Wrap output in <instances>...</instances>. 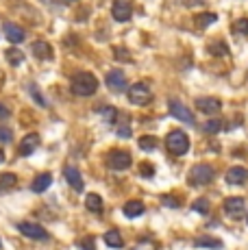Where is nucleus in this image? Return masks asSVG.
I'll list each match as a JSON object with an SVG mask.
<instances>
[{
    "label": "nucleus",
    "mask_w": 248,
    "mask_h": 250,
    "mask_svg": "<svg viewBox=\"0 0 248 250\" xmlns=\"http://www.w3.org/2000/svg\"><path fill=\"white\" fill-rule=\"evenodd\" d=\"M209 52H211V55H227V44H224V42H218V44H211L209 46Z\"/></svg>",
    "instance_id": "c756f323"
},
{
    "label": "nucleus",
    "mask_w": 248,
    "mask_h": 250,
    "mask_svg": "<svg viewBox=\"0 0 248 250\" xmlns=\"http://www.w3.org/2000/svg\"><path fill=\"white\" fill-rule=\"evenodd\" d=\"M81 248L83 250H94V242L92 239H85V242H81Z\"/></svg>",
    "instance_id": "e433bc0d"
},
{
    "label": "nucleus",
    "mask_w": 248,
    "mask_h": 250,
    "mask_svg": "<svg viewBox=\"0 0 248 250\" xmlns=\"http://www.w3.org/2000/svg\"><path fill=\"white\" fill-rule=\"evenodd\" d=\"M65 2H76V0H65Z\"/></svg>",
    "instance_id": "ea45409f"
},
{
    "label": "nucleus",
    "mask_w": 248,
    "mask_h": 250,
    "mask_svg": "<svg viewBox=\"0 0 248 250\" xmlns=\"http://www.w3.org/2000/svg\"><path fill=\"white\" fill-rule=\"evenodd\" d=\"M28 91H31L33 96H35V103L40 104V107H46V100H44V96L40 94V89H37V85H35V83H31V85H28Z\"/></svg>",
    "instance_id": "c85d7f7f"
},
{
    "label": "nucleus",
    "mask_w": 248,
    "mask_h": 250,
    "mask_svg": "<svg viewBox=\"0 0 248 250\" xmlns=\"http://www.w3.org/2000/svg\"><path fill=\"white\" fill-rule=\"evenodd\" d=\"M170 113H172L176 120H181V122L189 124V126H194V124H196V120H194V113L189 111V109L185 107L181 100H170Z\"/></svg>",
    "instance_id": "6e6552de"
},
{
    "label": "nucleus",
    "mask_w": 248,
    "mask_h": 250,
    "mask_svg": "<svg viewBox=\"0 0 248 250\" xmlns=\"http://www.w3.org/2000/svg\"><path fill=\"white\" fill-rule=\"evenodd\" d=\"M164 203L168 207H179V200L176 198H170V196H164Z\"/></svg>",
    "instance_id": "c9c22d12"
},
{
    "label": "nucleus",
    "mask_w": 248,
    "mask_h": 250,
    "mask_svg": "<svg viewBox=\"0 0 248 250\" xmlns=\"http://www.w3.org/2000/svg\"><path fill=\"white\" fill-rule=\"evenodd\" d=\"M85 207L89 211H94V213H100L103 211V198L98 194H87L85 196Z\"/></svg>",
    "instance_id": "412c9836"
},
{
    "label": "nucleus",
    "mask_w": 248,
    "mask_h": 250,
    "mask_svg": "<svg viewBox=\"0 0 248 250\" xmlns=\"http://www.w3.org/2000/svg\"><path fill=\"white\" fill-rule=\"evenodd\" d=\"M165 148H168L172 155L183 157L185 152L189 150V137L185 135L183 131H170L168 137H165Z\"/></svg>",
    "instance_id": "f03ea898"
},
{
    "label": "nucleus",
    "mask_w": 248,
    "mask_h": 250,
    "mask_svg": "<svg viewBox=\"0 0 248 250\" xmlns=\"http://www.w3.org/2000/svg\"><path fill=\"white\" fill-rule=\"evenodd\" d=\"M194 211H198V213H209V200L207 198H198L196 203L192 205Z\"/></svg>",
    "instance_id": "bb28decb"
},
{
    "label": "nucleus",
    "mask_w": 248,
    "mask_h": 250,
    "mask_svg": "<svg viewBox=\"0 0 248 250\" xmlns=\"http://www.w3.org/2000/svg\"><path fill=\"white\" fill-rule=\"evenodd\" d=\"M4 57H7V61H9L11 65H20V63H24V52L18 50V48H9V50L4 52Z\"/></svg>",
    "instance_id": "4be33fe9"
},
{
    "label": "nucleus",
    "mask_w": 248,
    "mask_h": 250,
    "mask_svg": "<svg viewBox=\"0 0 248 250\" xmlns=\"http://www.w3.org/2000/svg\"><path fill=\"white\" fill-rule=\"evenodd\" d=\"M142 174H144V176H152V166H150V163H142Z\"/></svg>",
    "instance_id": "f704fd0d"
},
{
    "label": "nucleus",
    "mask_w": 248,
    "mask_h": 250,
    "mask_svg": "<svg viewBox=\"0 0 248 250\" xmlns=\"http://www.w3.org/2000/svg\"><path fill=\"white\" fill-rule=\"evenodd\" d=\"M0 246H2V244H0Z\"/></svg>",
    "instance_id": "79ce46f5"
},
{
    "label": "nucleus",
    "mask_w": 248,
    "mask_h": 250,
    "mask_svg": "<svg viewBox=\"0 0 248 250\" xmlns=\"http://www.w3.org/2000/svg\"><path fill=\"white\" fill-rule=\"evenodd\" d=\"M104 244L107 246H111V248H122L124 246V242H122V235H120V230H116V229H111V230H107L104 233Z\"/></svg>",
    "instance_id": "aec40b11"
},
{
    "label": "nucleus",
    "mask_w": 248,
    "mask_h": 250,
    "mask_svg": "<svg viewBox=\"0 0 248 250\" xmlns=\"http://www.w3.org/2000/svg\"><path fill=\"white\" fill-rule=\"evenodd\" d=\"M111 13H113V20L128 22L133 16V0H113Z\"/></svg>",
    "instance_id": "0eeeda50"
},
{
    "label": "nucleus",
    "mask_w": 248,
    "mask_h": 250,
    "mask_svg": "<svg viewBox=\"0 0 248 250\" xmlns=\"http://www.w3.org/2000/svg\"><path fill=\"white\" fill-rule=\"evenodd\" d=\"M144 203H140V200H128L126 205L122 207V213L126 215V218H137V215L144 213Z\"/></svg>",
    "instance_id": "f3484780"
},
{
    "label": "nucleus",
    "mask_w": 248,
    "mask_h": 250,
    "mask_svg": "<svg viewBox=\"0 0 248 250\" xmlns=\"http://www.w3.org/2000/svg\"><path fill=\"white\" fill-rule=\"evenodd\" d=\"M18 230H20L24 237L28 239H40V242H46V239H50L48 230H46L41 224L37 222H18Z\"/></svg>",
    "instance_id": "423d86ee"
},
{
    "label": "nucleus",
    "mask_w": 248,
    "mask_h": 250,
    "mask_svg": "<svg viewBox=\"0 0 248 250\" xmlns=\"http://www.w3.org/2000/svg\"><path fill=\"white\" fill-rule=\"evenodd\" d=\"M128 100H131L133 104H148L152 100V89L148 83H144V81H140V83H133L131 87H128Z\"/></svg>",
    "instance_id": "7ed1b4c3"
},
{
    "label": "nucleus",
    "mask_w": 248,
    "mask_h": 250,
    "mask_svg": "<svg viewBox=\"0 0 248 250\" xmlns=\"http://www.w3.org/2000/svg\"><path fill=\"white\" fill-rule=\"evenodd\" d=\"M0 163H4V152L0 150Z\"/></svg>",
    "instance_id": "58836bf2"
},
{
    "label": "nucleus",
    "mask_w": 248,
    "mask_h": 250,
    "mask_svg": "<svg viewBox=\"0 0 248 250\" xmlns=\"http://www.w3.org/2000/svg\"><path fill=\"white\" fill-rule=\"evenodd\" d=\"M216 20H218L216 13H203V16H198V18H196V24H198L200 28H205L207 24H211V22H216Z\"/></svg>",
    "instance_id": "393cba45"
},
{
    "label": "nucleus",
    "mask_w": 248,
    "mask_h": 250,
    "mask_svg": "<svg viewBox=\"0 0 248 250\" xmlns=\"http://www.w3.org/2000/svg\"><path fill=\"white\" fill-rule=\"evenodd\" d=\"M220 131V122L218 120H209L207 124H205V133H209V135H213V133Z\"/></svg>",
    "instance_id": "7c9ffc66"
},
{
    "label": "nucleus",
    "mask_w": 248,
    "mask_h": 250,
    "mask_svg": "<svg viewBox=\"0 0 248 250\" xmlns=\"http://www.w3.org/2000/svg\"><path fill=\"white\" fill-rule=\"evenodd\" d=\"M194 246H198V248H222V242L220 239H213V237H198L196 242H194Z\"/></svg>",
    "instance_id": "5701e85b"
},
{
    "label": "nucleus",
    "mask_w": 248,
    "mask_h": 250,
    "mask_svg": "<svg viewBox=\"0 0 248 250\" xmlns=\"http://www.w3.org/2000/svg\"><path fill=\"white\" fill-rule=\"evenodd\" d=\"M103 115H104V120H107V122H113V120L118 118V111L113 107H107V109H103Z\"/></svg>",
    "instance_id": "473e14b6"
},
{
    "label": "nucleus",
    "mask_w": 248,
    "mask_h": 250,
    "mask_svg": "<svg viewBox=\"0 0 248 250\" xmlns=\"http://www.w3.org/2000/svg\"><path fill=\"white\" fill-rule=\"evenodd\" d=\"M118 135L120 137H131V122H128L126 115L120 118V124H118Z\"/></svg>",
    "instance_id": "b1692460"
},
{
    "label": "nucleus",
    "mask_w": 248,
    "mask_h": 250,
    "mask_svg": "<svg viewBox=\"0 0 248 250\" xmlns=\"http://www.w3.org/2000/svg\"><path fill=\"white\" fill-rule=\"evenodd\" d=\"M7 118H11V111H9V107H4L0 103V120H7Z\"/></svg>",
    "instance_id": "72a5a7b5"
},
{
    "label": "nucleus",
    "mask_w": 248,
    "mask_h": 250,
    "mask_svg": "<svg viewBox=\"0 0 248 250\" xmlns=\"http://www.w3.org/2000/svg\"><path fill=\"white\" fill-rule=\"evenodd\" d=\"M63 176H65V181L70 183V187H74L76 191H83V176H81V172L76 170L74 166H65Z\"/></svg>",
    "instance_id": "4468645a"
},
{
    "label": "nucleus",
    "mask_w": 248,
    "mask_h": 250,
    "mask_svg": "<svg viewBox=\"0 0 248 250\" xmlns=\"http://www.w3.org/2000/svg\"><path fill=\"white\" fill-rule=\"evenodd\" d=\"M9 142H11V128L2 126L0 128V144H9Z\"/></svg>",
    "instance_id": "2f4dec72"
},
{
    "label": "nucleus",
    "mask_w": 248,
    "mask_h": 250,
    "mask_svg": "<svg viewBox=\"0 0 248 250\" xmlns=\"http://www.w3.org/2000/svg\"><path fill=\"white\" fill-rule=\"evenodd\" d=\"M140 148H142V150H155V148H157V139L155 137H142L140 139Z\"/></svg>",
    "instance_id": "cd10ccee"
},
{
    "label": "nucleus",
    "mask_w": 248,
    "mask_h": 250,
    "mask_svg": "<svg viewBox=\"0 0 248 250\" xmlns=\"http://www.w3.org/2000/svg\"><path fill=\"white\" fill-rule=\"evenodd\" d=\"M248 181V170L242 166H235L231 167V170H227V183H231V185H242V183Z\"/></svg>",
    "instance_id": "2eb2a0df"
},
{
    "label": "nucleus",
    "mask_w": 248,
    "mask_h": 250,
    "mask_svg": "<svg viewBox=\"0 0 248 250\" xmlns=\"http://www.w3.org/2000/svg\"><path fill=\"white\" fill-rule=\"evenodd\" d=\"M70 89L76 96H92L98 89V79L94 74H89V72H79V74L72 76Z\"/></svg>",
    "instance_id": "f257e3e1"
},
{
    "label": "nucleus",
    "mask_w": 248,
    "mask_h": 250,
    "mask_svg": "<svg viewBox=\"0 0 248 250\" xmlns=\"http://www.w3.org/2000/svg\"><path fill=\"white\" fill-rule=\"evenodd\" d=\"M213 167L209 163H198L189 170V183L192 185H205V183H211L213 181Z\"/></svg>",
    "instance_id": "39448f33"
},
{
    "label": "nucleus",
    "mask_w": 248,
    "mask_h": 250,
    "mask_svg": "<svg viewBox=\"0 0 248 250\" xmlns=\"http://www.w3.org/2000/svg\"><path fill=\"white\" fill-rule=\"evenodd\" d=\"M246 224H248V215H246Z\"/></svg>",
    "instance_id": "a19ab883"
},
{
    "label": "nucleus",
    "mask_w": 248,
    "mask_h": 250,
    "mask_svg": "<svg viewBox=\"0 0 248 250\" xmlns=\"http://www.w3.org/2000/svg\"><path fill=\"white\" fill-rule=\"evenodd\" d=\"M33 55L37 57V59H52V46L48 44V42L44 40H37L33 42Z\"/></svg>",
    "instance_id": "dca6fc26"
},
{
    "label": "nucleus",
    "mask_w": 248,
    "mask_h": 250,
    "mask_svg": "<svg viewBox=\"0 0 248 250\" xmlns=\"http://www.w3.org/2000/svg\"><path fill=\"white\" fill-rule=\"evenodd\" d=\"M196 107H198V111H203L207 115H216L222 109V103L218 98H198Z\"/></svg>",
    "instance_id": "ddd939ff"
},
{
    "label": "nucleus",
    "mask_w": 248,
    "mask_h": 250,
    "mask_svg": "<svg viewBox=\"0 0 248 250\" xmlns=\"http://www.w3.org/2000/svg\"><path fill=\"white\" fill-rule=\"evenodd\" d=\"M116 57H118V59H120V57H122V59H128V55L124 50H116Z\"/></svg>",
    "instance_id": "4c0bfd02"
},
{
    "label": "nucleus",
    "mask_w": 248,
    "mask_h": 250,
    "mask_svg": "<svg viewBox=\"0 0 248 250\" xmlns=\"http://www.w3.org/2000/svg\"><path fill=\"white\" fill-rule=\"evenodd\" d=\"M50 183H52V176L50 174H40V176H35L31 183V191H35V194H41V191H46L50 187Z\"/></svg>",
    "instance_id": "a211bd4d"
},
{
    "label": "nucleus",
    "mask_w": 248,
    "mask_h": 250,
    "mask_svg": "<svg viewBox=\"0 0 248 250\" xmlns=\"http://www.w3.org/2000/svg\"><path fill=\"white\" fill-rule=\"evenodd\" d=\"M37 146H40V135H37V133H28V135L22 137L20 146H18V152H20L22 157H28Z\"/></svg>",
    "instance_id": "f8f14e48"
},
{
    "label": "nucleus",
    "mask_w": 248,
    "mask_h": 250,
    "mask_svg": "<svg viewBox=\"0 0 248 250\" xmlns=\"http://www.w3.org/2000/svg\"><path fill=\"white\" fill-rule=\"evenodd\" d=\"M131 163H133V159H131V152L128 150H111L107 157V166H109V170H113V172L128 170Z\"/></svg>",
    "instance_id": "20e7f679"
},
{
    "label": "nucleus",
    "mask_w": 248,
    "mask_h": 250,
    "mask_svg": "<svg viewBox=\"0 0 248 250\" xmlns=\"http://www.w3.org/2000/svg\"><path fill=\"white\" fill-rule=\"evenodd\" d=\"M224 211H227V215H231L233 220L242 218L246 211V200L242 198V196H233V198H227L224 200Z\"/></svg>",
    "instance_id": "1a4fd4ad"
},
{
    "label": "nucleus",
    "mask_w": 248,
    "mask_h": 250,
    "mask_svg": "<svg viewBox=\"0 0 248 250\" xmlns=\"http://www.w3.org/2000/svg\"><path fill=\"white\" fill-rule=\"evenodd\" d=\"M16 185H18L16 174H11V172H2V174H0V194H9Z\"/></svg>",
    "instance_id": "6ab92c4d"
},
{
    "label": "nucleus",
    "mask_w": 248,
    "mask_h": 250,
    "mask_svg": "<svg viewBox=\"0 0 248 250\" xmlns=\"http://www.w3.org/2000/svg\"><path fill=\"white\" fill-rule=\"evenodd\" d=\"M104 83L111 91H124L126 89V76H124L122 70H111L104 79Z\"/></svg>",
    "instance_id": "9d476101"
},
{
    "label": "nucleus",
    "mask_w": 248,
    "mask_h": 250,
    "mask_svg": "<svg viewBox=\"0 0 248 250\" xmlns=\"http://www.w3.org/2000/svg\"><path fill=\"white\" fill-rule=\"evenodd\" d=\"M233 31H237L240 35H248V18H240V20H235Z\"/></svg>",
    "instance_id": "a878e982"
},
{
    "label": "nucleus",
    "mask_w": 248,
    "mask_h": 250,
    "mask_svg": "<svg viewBox=\"0 0 248 250\" xmlns=\"http://www.w3.org/2000/svg\"><path fill=\"white\" fill-rule=\"evenodd\" d=\"M2 31H4V37H7L11 44H20V42H24V37H26L24 28L18 26V24H13V22H4Z\"/></svg>",
    "instance_id": "9b49d317"
}]
</instances>
